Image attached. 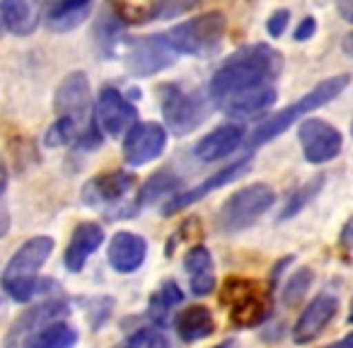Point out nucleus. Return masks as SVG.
Instances as JSON below:
<instances>
[{
	"mask_svg": "<svg viewBox=\"0 0 353 348\" xmlns=\"http://www.w3.org/2000/svg\"><path fill=\"white\" fill-rule=\"evenodd\" d=\"M94 121L99 131L112 138L126 136L128 128L138 123V109L117 88H104L94 104Z\"/></svg>",
	"mask_w": 353,
	"mask_h": 348,
	"instance_id": "nucleus-10",
	"label": "nucleus"
},
{
	"mask_svg": "<svg viewBox=\"0 0 353 348\" xmlns=\"http://www.w3.org/2000/svg\"><path fill=\"white\" fill-rule=\"evenodd\" d=\"M65 312H68V305L61 303V300H54V303L39 305V307L30 309V312H27L25 317L17 319L15 329H12V338H15L17 334H32V331H37V329L44 327V324H51V322H56L59 317H63Z\"/></svg>",
	"mask_w": 353,
	"mask_h": 348,
	"instance_id": "nucleus-26",
	"label": "nucleus"
},
{
	"mask_svg": "<svg viewBox=\"0 0 353 348\" xmlns=\"http://www.w3.org/2000/svg\"><path fill=\"white\" fill-rule=\"evenodd\" d=\"M300 147L303 155L310 165H324L332 162L334 157L341 152L343 147V136L336 126H332L324 119H305L298 128Z\"/></svg>",
	"mask_w": 353,
	"mask_h": 348,
	"instance_id": "nucleus-9",
	"label": "nucleus"
},
{
	"mask_svg": "<svg viewBox=\"0 0 353 348\" xmlns=\"http://www.w3.org/2000/svg\"><path fill=\"white\" fill-rule=\"evenodd\" d=\"M54 252V240L49 235H39L27 240L20 249L8 261L6 271L0 276L3 290L10 295L15 303H30L39 288V271L49 261Z\"/></svg>",
	"mask_w": 353,
	"mask_h": 348,
	"instance_id": "nucleus-3",
	"label": "nucleus"
},
{
	"mask_svg": "<svg viewBox=\"0 0 353 348\" xmlns=\"http://www.w3.org/2000/svg\"><path fill=\"white\" fill-rule=\"evenodd\" d=\"M184 271L189 274V285L196 298H206L216 290V274H213V256L203 245L192 247L184 256Z\"/></svg>",
	"mask_w": 353,
	"mask_h": 348,
	"instance_id": "nucleus-22",
	"label": "nucleus"
},
{
	"mask_svg": "<svg viewBox=\"0 0 353 348\" xmlns=\"http://www.w3.org/2000/svg\"><path fill=\"white\" fill-rule=\"evenodd\" d=\"M221 300L223 305L230 307V322L235 327L250 329L269 317V300H266L264 290L254 280L230 276L225 280V285H223Z\"/></svg>",
	"mask_w": 353,
	"mask_h": 348,
	"instance_id": "nucleus-7",
	"label": "nucleus"
},
{
	"mask_svg": "<svg viewBox=\"0 0 353 348\" xmlns=\"http://www.w3.org/2000/svg\"><path fill=\"white\" fill-rule=\"evenodd\" d=\"M348 324H353V305H351V312H348Z\"/></svg>",
	"mask_w": 353,
	"mask_h": 348,
	"instance_id": "nucleus-42",
	"label": "nucleus"
},
{
	"mask_svg": "<svg viewBox=\"0 0 353 348\" xmlns=\"http://www.w3.org/2000/svg\"><path fill=\"white\" fill-rule=\"evenodd\" d=\"M351 136H353V121H351Z\"/></svg>",
	"mask_w": 353,
	"mask_h": 348,
	"instance_id": "nucleus-44",
	"label": "nucleus"
},
{
	"mask_svg": "<svg viewBox=\"0 0 353 348\" xmlns=\"http://www.w3.org/2000/svg\"><path fill=\"white\" fill-rule=\"evenodd\" d=\"M176 51L167 44L165 34H150L131 41L126 49V68L136 78H150L176 63Z\"/></svg>",
	"mask_w": 353,
	"mask_h": 348,
	"instance_id": "nucleus-8",
	"label": "nucleus"
},
{
	"mask_svg": "<svg viewBox=\"0 0 353 348\" xmlns=\"http://www.w3.org/2000/svg\"><path fill=\"white\" fill-rule=\"evenodd\" d=\"M211 97H203V92H187L179 85H165L162 88V116L165 126L174 136H189L196 131L208 116Z\"/></svg>",
	"mask_w": 353,
	"mask_h": 348,
	"instance_id": "nucleus-6",
	"label": "nucleus"
},
{
	"mask_svg": "<svg viewBox=\"0 0 353 348\" xmlns=\"http://www.w3.org/2000/svg\"><path fill=\"white\" fill-rule=\"evenodd\" d=\"M339 312V298L329 290L319 293L307 307L303 309V314L298 317L293 327V341L298 346H305V343H312L314 338H319L324 334V329L334 322Z\"/></svg>",
	"mask_w": 353,
	"mask_h": 348,
	"instance_id": "nucleus-14",
	"label": "nucleus"
},
{
	"mask_svg": "<svg viewBox=\"0 0 353 348\" xmlns=\"http://www.w3.org/2000/svg\"><path fill=\"white\" fill-rule=\"evenodd\" d=\"M245 143V128L240 123H223L216 131L206 133L194 147V155L201 162H216L232 155Z\"/></svg>",
	"mask_w": 353,
	"mask_h": 348,
	"instance_id": "nucleus-19",
	"label": "nucleus"
},
{
	"mask_svg": "<svg viewBox=\"0 0 353 348\" xmlns=\"http://www.w3.org/2000/svg\"><path fill=\"white\" fill-rule=\"evenodd\" d=\"M78 331L65 322H51L39 327L37 331L27 334L25 348H75Z\"/></svg>",
	"mask_w": 353,
	"mask_h": 348,
	"instance_id": "nucleus-24",
	"label": "nucleus"
},
{
	"mask_svg": "<svg viewBox=\"0 0 353 348\" xmlns=\"http://www.w3.org/2000/svg\"><path fill=\"white\" fill-rule=\"evenodd\" d=\"M252 165H254V160H252V155H245L242 160L232 162V165L223 167L221 172H216V174H211V177L206 179V182H201L199 187L189 189V192H176L174 196L170 198V201L162 206V216H174V213L184 211V208L194 206L196 201H201V198H206L208 194H213L216 189L225 187V184L235 182V179H240L242 174H247V172L252 170Z\"/></svg>",
	"mask_w": 353,
	"mask_h": 348,
	"instance_id": "nucleus-12",
	"label": "nucleus"
},
{
	"mask_svg": "<svg viewBox=\"0 0 353 348\" xmlns=\"http://www.w3.org/2000/svg\"><path fill=\"white\" fill-rule=\"evenodd\" d=\"M136 348H176L167 334L157 331V329H141L138 331Z\"/></svg>",
	"mask_w": 353,
	"mask_h": 348,
	"instance_id": "nucleus-33",
	"label": "nucleus"
},
{
	"mask_svg": "<svg viewBox=\"0 0 353 348\" xmlns=\"http://www.w3.org/2000/svg\"><path fill=\"white\" fill-rule=\"evenodd\" d=\"M46 0H3L0 3V22L10 34L30 37L41 22V10Z\"/></svg>",
	"mask_w": 353,
	"mask_h": 348,
	"instance_id": "nucleus-17",
	"label": "nucleus"
},
{
	"mask_svg": "<svg viewBox=\"0 0 353 348\" xmlns=\"http://www.w3.org/2000/svg\"><path fill=\"white\" fill-rule=\"evenodd\" d=\"M182 300H184V293L179 290L176 280H165L150 300V317L155 319L157 324H162L167 314H170V309L176 307V305H182Z\"/></svg>",
	"mask_w": 353,
	"mask_h": 348,
	"instance_id": "nucleus-29",
	"label": "nucleus"
},
{
	"mask_svg": "<svg viewBox=\"0 0 353 348\" xmlns=\"http://www.w3.org/2000/svg\"><path fill=\"white\" fill-rule=\"evenodd\" d=\"M322 187H324V174H317L314 179L305 182L303 187H300L298 192L288 198V203L283 206V211H281V221H290V218L298 216V213L303 211L310 201H314V196L322 192Z\"/></svg>",
	"mask_w": 353,
	"mask_h": 348,
	"instance_id": "nucleus-31",
	"label": "nucleus"
},
{
	"mask_svg": "<svg viewBox=\"0 0 353 348\" xmlns=\"http://www.w3.org/2000/svg\"><path fill=\"white\" fill-rule=\"evenodd\" d=\"M167 147V128L157 121H138L123 136V160L131 167H143L157 160Z\"/></svg>",
	"mask_w": 353,
	"mask_h": 348,
	"instance_id": "nucleus-11",
	"label": "nucleus"
},
{
	"mask_svg": "<svg viewBox=\"0 0 353 348\" xmlns=\"http://www.w3.org/2000/svg\"><path fill=\"white\" fill-rule=\"evenodd\" d=\"M133 187H136V177L131 172H104L83 187V203H88V206H121Z\"/></svg>",
	"mask_w": 353,
	"mask_h": 348,
	"instance_id": "nucleus-15",
	"label": "nucleus"
},
{
	"mask_svg": "<svg viewBox=\"0 0 353 348\" xmlns=\"http://www.w3.org/2000/svg\"><path fill=\"white\" fill-rule=\"evenodd\" d=\"M288 20H290V12L283 10V8L276 10V12H271L269 22H266V32H269V37L279 39V37L285 32V27H288Z\"/></svg>",
	"mask_w": 353,
	"mask_h": 348,
	"instance_id": "nucleus-34",
	"label": "nucleus"
},
{
	"mask_svg": "<svg viewBox=\"0 0 353 348\" xmlns=\"http://www.w3.org/2000/svg\"><path fill=\"white\" fill-rule=\"evenodd\" d=\"M104 242V230L99 223H80L73 230V237H70L68 247H65L63 254V264L70 274H80L88 264V259L94 254V252L102 247Z\"/></svg>",
	"mask_w": 353,
	"mask_h": 348,
	"instance_id": "nucleus-18",
	"label": "nucleus"
},
{
	"mask_svg": "<svg viewBox=\"0 0 353 348\" xmlns=\"http://www.w3.org/2000/svg\"><path fill=\"white\" fill-rule=\"evenodd\" d=\"M174 331L184 343H196L216 331V319L206 305H192L179 309V314L174 317Z\"/></svg>",
	"mask_w": 353,
	"mask_h": 348,
	"instance_id": "nucleus-21",
	"label": "nucleus"
},
{
	"mask_svg": "<svg viewBox=\"0 0 353 348\" xmlns=\"http://www.w3.org/2000/svg\"><path fill=\"white\" fill-rule=\"evenodd\" d=\"M196 3H201V0H157L150 17H155V20H172V17L184 15L187 10H192Z\"/></svg>",
	"mask_w": 353,
	"mask_h": 348,
	"instance_id": "nucleus-32",
	"label": "nucleus"
},
{
	"mask_svg": "<svg viewBox=\"0 0 353 348\" xmlns=\"http://www.w3.org/2000/svg\"><path fill=\"white\" fill-rule=\"evenodd\" d=\"M314 32H317V20H314V17H305V20L295 27L293 39L295 41H307V39H312V37H314Z\"/></svg>",
	"mask_w": 353,
	"mask_h": 348,
	"instance_id": "nucleus-35",
	"label": "nucleus"
},
{
	"mask_svg": "<svg viewBox=\"0 0 353 348\" xmlns=\"http://www.w3.org/2000/svg\"><path fill=\"white\" fill-rule=\"evenodd\" d=\"M218 348H235V341H223Z\"/></svg>",
	"mask_w": 353,
	"mask_h": 348,
	"instance_id": "nucleus-41",
	"label": "nucleus"
},
{
	"mask_svg": "<svg viewBox=\"0 0 353 348\" xmlns=\"http://www.w3.org/2000/svg\"><path fill=\"white\" fill-rule=\"evenodd\" d=\"M276 92L274 85H264V88H254V90H247V92H240V94H232V97L223 99L221 104H216L225 116H232V119H250L254 114H261L266 112L269 107H274Z\"/></svg>",
	"mask_w": 353,
	"mask_h": 348,
	"instance_id": "nucleus-20",
	"label": "nucleus"
},
{
	"mask_svg": "<svg viewBox=\"0 0 353 348\" xmlns=\"http://www.w3.org/2000/svg\"><path fill=\"white\" fill-rule=\"evenodd\" d=\"M336 10L346 22H353V0H336Z\"/></svg>",
	"mask_w": 353,
	"mask_h": 348,
	"instance_id": "nucleus-37",
	"label": "nucleus"
},
{
	"mask_svg": "<svg viewBox=\"0 0 353 348\" xmlns=\"http://www.w3.org/2000/svg\"><path fill=\"white\" fill-rule=\"evenodd\" d=\"M90 104H92V90H90L88 75H85L83 70H75V73L65 75L54 94L56 114H59V116L75 119L78 123L88 126Z\"/></svg>",
	"mask_w": 353,
	"mask_h": 348,
	"instance_id": "nucleus-13",
	"label": "nucleus"
},
{
	"mask_svg": "<svg viewBox=\"0 0 353 348\" xmlns=\"http://www.w3.org/2000/svg\"><path fill=\"white\" fill-rule=\"evenodd\" d=\"M343 51H346V54L348 56H353V32H351V34H346V37H343Z\"/></svg>",
	"mask_w": 353,
	"mask_h": 348,
	"instance_id": "nucleus-40",
	"label": "nucleus"
},
{
	"mask_svg": "<svg viewBox=\"0 0 353 348\" xmlns=\"http://www.w3.org/2000/svg\"><path fill=\"white\" fill-rule=\"evenodd\" d=\"M148 256V242L145 237L136 235L131 230H119L109 240L107 259L117 274H133L143 266Z\"/></svg>",
	"mask_w": 353,
	"mask_h": 348,
	"instance_id": "nucleus-16",
	"label": "nucleus"
},
{
	"mask_svg": "<svg viewBox=\"0 0 353 348\" xmlns=\"http://www.w3.org/2000/svg\"><path fill=\"white\" fill-rule=\"evenodd\" d=\"M179 187H182V182H179L174 174H170V172H155V174L141 187V192H138L136 206L138 208L150 206V203H155L157 198L167 196V194L174 196V194L179 192Z\"/></svg>",
	"mask_w": 353,
	"mask_h": 348,
	"instance_id": "nucleus-27",
	"label": "nucleus"
},
{
	"mask_svg": "<svg viewBox=\"0 0 353 348\" xmlns=\"http://www.w3.org/2000/svg\"><path fill=\"white\" fill-rule=\"evenodd\" d=\"M324 348H353V331L346 334L343 338H339V341L329 343V346H324Z\"/></svg>",
	"mask_w": 353,
	"mask_h": 348,
	"instance_id": "nucleus-38",
	"label": "nucleus"
},
{
	"mask_svg": "<svg viewBox=\"0 0 353 348\" xmlns=\"http://www.w3.org/2000/svg\"><path fill=\"white\" fill-rule=\"evenodd\" d=\"M228 30V17L221 10L203 12L194 20L179 22L165 32V39L179 56H208L221 46Z\"/></svg>",
	"mask_w": 353,
	"mask_h": 348,
	"instance_id": "nucleus-4",
	"label": "nucleus"
},
{
	"mask_svg": "<svg viewBox=\"0 0 353 348\" xmlns=\"http://www.w3.org/2000/svg\"><path fill=\"white\" fill-rule=\"evenodd\" d=\"M312 280H314L312 269H307V266L298 269L288 280H285L283 290H281V303H283L285 307H295V305H300L305 295H307Z\"/></svg>",
	"mask_w": 353,
	"mask_h": 348,
	"instance_id": "nucleus-30",
	"label": "nucleus"
},
{
	"mask_svg": "<svg viewBox=\"0 0 353 348\" xmlns=\"http://www.w3.org/2000/svg\"><path fill=\"white\" fill-rule=\"evenodd\" d=\"M92 0H56L49 12V27L54 32H68L88 17Z\"/></svg>",
	"mask_w": 353,
	"mask_h": 348,
	"instance_id": "nucleus-25",
	"label": "nucleus"
},
{
	"mask_svg": "<svg viewBox=\"0 0 353 348\" xmlns=\"http://www.w3.org/2000/svg\"><path fill=\"white\" fill-rule=\"evenodd\" d=\"M3 30H6V27H3V22H0V34H3Z\"/></svg>",
	"mask_w": 353,
	"mask_h": 348,
	"instance_id": "nucleus-43",
	"label": "nucleus"
},
{
	"mask_svg": "<svg viewBox=\"0 0 353 348\" xmlns=\"http://www.w3.org/2000/svg\"><path fill=\"white\" fill-rule=\"evenodd\" d=\"M341 247L353 249V216L348 218L346 225H343V230H341Z\"/></svg>",
	"mask_w": 353,
	"mask_h": 348,
	"instance_id": "nucleus-36",
	"label": "nucleus"
},
{
	"mask_svg": "<svg viewBox=\"0 0 353 348\" xmlns=\"http://www.w3.org/2000/svg\"><path fill=\"white\" fill-rule=\"evenodd\" d=\"M88 126L78 123L75 119L56 116V121L51 123L49 131H46V136H44V145L46 147H65V145H70V143H78L80 133H83Z\"/></svg>",
	"mask_w": 353,
	"mask_h": 348,
	"instance_id": "nucleus-28",
	"label": "nucleus"
},
{
	"mask_svg": "<svg viewBox=\"0 0 353 348\" xmlns=\"http://www.w3.org/2000/svg\"><path fill=\"white\" fill-rule=\"evenodd\" d=\"M348 85H351V75H334V78H327V80H322V83H317L295 104H288L285 109L276 112L271 119H266L264 123H259V126L254 128V133L250 136V141H247V147L254 150V147H261V145H266V143H271L274 138H279L281 133L288 131L295 121H300L303 116L312 114L314 109L334 102Z\"/></svg>",
	"mask_w": 353,
	"mask_h": 348,
	"instance_id": "nucleus-2",
	"label": "nucleus"
},
{
	"mask_svg": "<svg viewBox=\"0 0 353 348\" xmlns=\"http://www.w3.org/2000/svg\"><path fill=\"white\" fill-rule=\"evenodd\" d=\"M123 30H126V20L119 15V10L107 3L99 12L97 22H94V44H97V51L107 59H114L117 56V49L121 44Z\"/></svg>",
	"mask_w": 353,
	"mask_h": 348,
	"instance_id": "nucleus-23",
	"label": "nucleus"
},
{
	"mask_svg": "<svg viewBox=\"0 0 353 348\" xmlns=\"http://www.w3.org/2000/svg\"><path fill=\"white\" fill-rule=\"evenodd\" d=\"M6 187H8V167H6L3 155H0V196L6 194Z\"/></svg>",
	"mask_w": 353,
	"mask_h": 348,
	"instance_id": "nucleus-39",
	"label": "nucleus"
},
{
	"mask_svg": "<svg viewBox=\"0 0 353 348\" xmlns=\"http://www.w3.org/2000/svg\"><path fill=\"white\" fill-rule=\"evenodd\" d=\"M276 201V192L264 182L250 184V187L235 192L221 206L216 216V227L223 235H237V232L252 227Z\"/></svg>",
	"mask_w": 353,
	"mask_h": 348,
	"instance_id": "nucleus-5",
	"label": "nucleus"
},
{
	"mask_svg": "<svg viewBox=\"0 0 353 348\" xmlns=\"http://www.w3.org/2000/svg\"><path fill=\"white\" fill-rule=\"evenodd\" d=\"M283 70V56L269 44L242 46L240 51L225 59L221 68L213 73L208 94L213 104H221L223 99L232 94L247 92V90L274 85V80Z\"/></svg>",
	"mask_w": 353,
	"mask_h": 348,
	"instance_id": "nucleus-1",
	"label": "nucleus"
}]
</instances>
